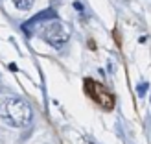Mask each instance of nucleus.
I'll use <instances>...</instances> for the list:
<instances>
[{"instance_id": "nucleus-3", "label": "nucleus", "mask_w": 151, "mask_h": 144, "mask_svg": "<svg viewBox=\"0 0 151 144\" xmlns=\"http://www.w3.org/2000/svg\"><path fill=\"white\" fill-rule=\"evenodd\" d=\"M85 90L87 94L92 98L96 103H100L105 109H112L114 107V96H112L107 89L100 83H96L94 80H85Z\"/></svg>"}, {"instance_id": "nucleus-4", "label": "nucleus", "mask_w": 151, "mask_h": 144, "mask_svg": "<svg viewBox=\"0 0 151 144\" xmlns=\"http://www.w3.org/2000/svg\"><path fill=\"white\" fill-rule=\"evenodd\" d=\"M54 19H57V13L50 7V9H42V11H39L37 15H33V17L29 19V20H26L20 28H22V32H24L26 35H33L37 28H42L46 22L54 20Z\"/></svg>"}, {"instance_id": "nucleus-2", "label": "nucleus", "mask_w": 151, "mask_h": 144, "mask_svg": "<svg viewBox=\"0 0 151 144\" xmlns=\"http://www.w3.org/2000/svg\"><path fill=\"white\" fill-rule=\"evenodd\" d=\"M39 37H41L44 43H48L50 46H54V48H61V46H65V43L68 41V37H70V30H68V26H66L63 20L54 19V20L46 22V24L41 28Z\"/></svg>"}, {"instance_id": "nucleus-1", "label": "nucleus", "mask_w": 151, "mask_h": 144, "mask_svg": "<svg viewBox=\"0 0 151 144\" xmlns=\"http://www.w3.org/2000/svg\"><path fill=\"white\" fill-rule=\"evenodd\" d=\"M32 107L22 98H6L0 102V118L11 127H26L32 122Z\"/></svg>"}, {"instance_id": "nucleus-5", "label": "nucleus", "mask_w": 151, "mask_h": 144, "mask_svg": "<svg viewBox=\"0 0 151 144\" xmlns=\"http://www.w3.org/2000/svg\"><path fill=\"white\" fill-rule=\"evenodd\" d=\"M13 4H15V7H19V9L28 11L29 7L33 6V0H13Z\"/></svg>"}, {"instance_id": "nucleus-6", "label": "nucleus", "mask_w": 151, "mask_h": 144, "mask_svg": "<svg viewBox=\"0 0 151 144\" xmlns=\"http://www.w3.org/2000/svg\"><path fill=\"white\" fill-rule=\"evenodd\" d=\"M146 87H147L146 83H142V85H138V94H140V96H144V94H146Z\"/></svg>"}]
</instances>
